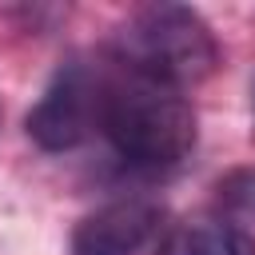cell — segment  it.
Wrapping results in <instances>:
<instances>
[{
    "label": "cell",
    "instance_id": "cell-1",
    "mask_svg": "<svg viewBox=\"0 0 255 255\" xmlns=\"http://www.w3.org/2000/svg\"><path fill=\"white\" fill-rule=\"evenodd\" d=\"M100 131L124 163L163 171L195 151V108L179 88L120 68L104 88Z\"/></svg>",
    "mask_w": 255,
    "mask_h": 255
},
{
    "label": "cell",
    "instance_id": "cell-2",
    "mask_svg": "<svg viewBox=\"0 0 255 255\" xmlns=\"http://www.w3.org/2000/svg\"><path fill=\"white\" fill-rule=\"evenodd\" d=\"M124 72L159 80L167 88H195L219 68V44L207 20L187 4H151L135 12L112 40Z\"/></svg>",
    "mask_w": 255,
    "mask_h": 255
},
{
    "label": "cell",
    "instance_id": "cell-3",
    "mask_svg": "<svg viewBox=\"0 0 255 255\" xmlns=\"http://www.w3.org/2000/svg\"><path fill=\"white\" fill-rule=\"evenodd\" d=\"M104 88H108V80H100L88 64H80V60L64 64L52 76V84L44 88V96L36 100V108L28 112V120H24L28 135L44 151H72V147H80L100 128Z\"/></svg>",
    "mask_w": 255,
    "mask_h": 255
},
{
    "label": "cell",
    "instance_id": "cell-4",
    "mask_svg": "<svg viewBox=\"0 0 255 255\" xmlns=\"http://www.w3.org/2000/svg\"><path fill=\"white\" fill-rule=\"evenodd\" d=\"M159 219L151 199H112L72 227V255H135L155 239Z\"/></svg>",
    "mask_w": 255,
    "mask_h": 255
},
{
    "label": "cell",
    "instance_id": "cell-5",
    "mask_svg": "<svg viewBox=\"0 0 255 255\" xmlns=\"http://www.w3.org/2000/svg\"><path fill=\"white\" fill-rule=\"evenodd\" d=\"M159 255H255V239L231 219L199 215L175 223L159 243Z\"/></svg>",
    "mask_w": 255,
    "mask_h": 255
},
{
    "label": "cell",
    "instance_id": "cell-6",
    "mask_svg": "<svg viewBox=\"0 0 255 255\" xmlns=\"http://www.w3.org/2000/svg\"><path fill=\"white\" fill-rule=\"evenodd\" d=\"M251 108H255V84H251Z\"/></svg>",
    "mask_w": 255,
    "mask_h": 255
}]
</instances>
